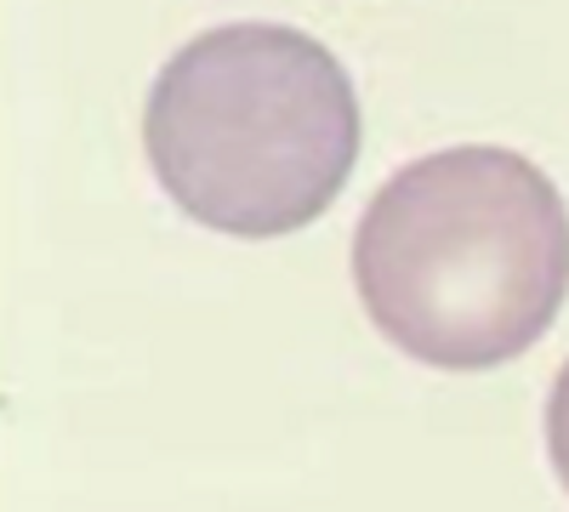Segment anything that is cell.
I'll use <instances>...</instances> for the list:
<instances>
[{
    "label": "cell",
    "instance_id": "obj_3",
    "mask_svg": "<svg viewBox=\"0 0 569 512\" xmlns=\"http://www.w3.org/2000/svg\"><path fill=\"white\" fill-rule=\"evenodd\" d=\"M547 455H552V473L569 490V364L558 370V382L547 393Z\"/></svg>",
    "mask_w": 569,
    "mask_h": 512
},
{
    "label": "cell",
    "instance_id": "obj_2",
    "mask_svg": "<svg viewBox=\"0 0 569 512\" xmlns=\"http://www.w3.org/2000/svg\"><path fill=\"white\" fill-rule=\"evenodd\" d=\"M359 137L342 58L284 23L194 34L142 103V149L166 200L233 240H279L330 211L359 165Z\"/></svg>",
    "mask_w": 569,
    "mask_h": 512
},
{
    "label": "cell",
    "instance_id": "obj_1",
    "mask_svg": "<svg viewBox=\"0 0 569 512\" xmlns=\"http://www.w3.org/2000/svg\"><path fill=\"white\" fill-rule=\"evenodd\" d=\"M353 291L399 353L496 370L569 297V205L518 149L461 143L393 171L353 228Z\"/></svg>",
    "mask_w": 569,
    "mask_h": 512
}]
</instances>
